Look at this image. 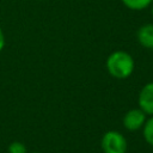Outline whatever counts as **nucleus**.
Segmentation results:
<instances>
[{
	"label": "nucleus",
	"instance_id": "11",
	"mask_svg": "<svg viewBox=\"0 0 153 153\" xmlns=\"http://www.w3.org/2000/svg\"><path fill=\"white\" fill-rule=\"evenodd\" d=\"M30 153H41V152H30Z\"/></svg>",
	"mask_w": 153,
	"mask_h": 153
},
{
	"label": "nucleus",
	"instance_id": "2",
	"mask_svg": "<svg viewBox=\"0 0 153 153\" xmlns=\"http://www.w3.org/2000/svg\"><path fill=\"white\" fill-rule=\"evenodd\" d=\"M100 147L104 153H127L128 142L122 133L108 130L100 139Z\"/></svg>",
	"mask_w": 153,
	"mask_h": 153
},
{
	"label": "nucleus",
	"instance_id": "3",
	"mask_svg": "<svg viewBox=\"0 0 153 153\" xmlns=\"http://www.w3.org/2000/svg\"><path fill=\"white\" fill-rule=\"evenodd\" d=\"M146 120L147 115L140 108H134L124 114L122 118V124L128 131H137L143 128Z\"/></svg>",
	"mask_w": 153,
	"mask_h": 153
},
{
	"label": "nucleus",
	"instance_id": "1",
	"mask_svg": "<svg viewBox=\"0 0 153 153\" xmlns=\"http://www.w3.org/2000/svg\"><path fill=\"white\" fill-rule=\"evenodd\" d=\"M105 67L108 73L116 79L129 78L135 68V62L133 56L126 50L112 51L105 61Z\"/></svg>",
	"mask_w": 153,
	"mask_h": 153
},
{
	"label": "nucleus",
	"instance_id": "4",
	"mask_svg": "<svg viewBox=\"0 0 153 153\" xmlns=\"http://www.w3.org/2000/svg\"><path fill=\"white\" fill-rule=\"evenodd\" d=\"M137 104L139 108L147 116L153 115V81H149L143 85V87L139 92Z\"/></svg>",
	"mask_w": 153,
	"mask_h": 153
},
{
	"label": "nucleus",
	"instance_id": "5",
	"mask_svg": "<svg viewBox=\"0 0 153 153\" xmlns=\"http://www.w3.org/2000/svg\"><path fill=\"white\" fill-rule=\"evenodd\" d=\"M136 39L141 47L153 50V23L141 25L136 31Z\"/></svg>",
	"mask_w": 153,
	"mask_h": 153
},
{
	"label": "nucleus",
	"instance_id": "10",
	"mask_svg": "<svg viewBox=\"0 0 153 153\" xmlns=\"http://www.w3.org/2000/svg\"><path fill=\"white\" fill-rule=\"evenodd\" d=\"M151 13H152V17H153V2H152V8H151Z\"/></svg>",
	"mask_w": 153,
	"mask_h": 153
},
{
	"label": "nucleus",
	"instance_id": "7",
	"mask_svg": "<svg viewBox=\"0 0 153 153\" xmlns=\"http://www.w3.org/2000/svg\"><path fill=\"white\" fill-rule=\"evenodd\" d=\"M141 130H142V136L145 141L153 147V115L146 120V123Z\"/></svg>",
	"mask_w": 153,
	"mask_h": 153
},
{
	"label": "nucleus",
	"instance_id": "8",
	"mask_svg": "<svg viewBox=\"0 0 153 153\" xmlns=\"http://www.w3.org/2000/svg\"><path fill=\"white\" fill-rule=\"evenodd\" d=\"M8 153H27L26 146L20 141H13L7 147Z\"/></svg>",
	"mask_w": 153,
	"mask_h": 153
},
{
	"label": "nucleus",
	"instance_id": "6",
	"mask_svg": "<svg viewBox=\"0 0 153 153\" xmlns=\"http://www.w3.org/2000/svg\"><path fill=\"white\" fill-rule=\"evenodd\" d=\"M122 4L131 11H142L152 5L153 0H121Z\"/></svg>",
	"mask_w": 153,
	"mask_h": 153
},
{
	"label": "nucleus",
	"instance_id": "9",
	"mask_svg": "<svg viewBox=\"0 0 153 153\" xmlns=\"http://www.w3.org/2000/svg\"><path fill=\"white\" fill-rule=\"evenodd\" d=\"M4 48H5V35H4L2 29L0 27V53L2 51Z\"/></svg>",
	"mask_w": 153,
	"mask_h": 153
}]
</instances>
